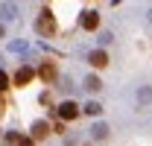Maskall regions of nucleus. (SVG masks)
I'll list each match as a JSON object with an SVG mask.
<instances>
[{"label":"nucleus","instance_id":"9","mask_svg":"<svg viewBox=\"0 0 152 146\" xmlns=\"http://www.w3.org/2000/svg\"><path fill=\"white\" fill-rule=\"evenodd\" d=\"M82 114H88V117H99V114H102V105L94 102V99H88V102L82 105Z\"/></svg>","mask_w":152,"mask_h":146},{"label":"nucleus","instance_id":"7","mask_svg":"<svg viewBox=\"0 0 152 146\" xmlns=\"http://www.w3.org/2000/svg\"><path fill=\"white\" fill-rule=\"evenodd\" d=\"M0 18L3 20H15L18 18V6H15L12 0H3V3H0Z\"/></svg>","mask_w":152,"mask_h":146},{"label":"nucleus","instance_id":"5","mask_svg":"<svg viewBox=\"0 0 152 146\" xmlns=\"http://www.w3.org/2000/svg\"><path fill=\"white\" fill-rule=\"evenodd\" d=\"M38 79H41V82H53V79H56V64H53V61H41Z\"/></svg>","mask_w":152,"mask_h":146},{"label":"nucleus","instance_id":"20","mask_svg":"<svg viewBox=\"0 0 152 146\" xmlns=\"http://www.w3.org/2000/svg\"><path fill=\"white\" fill-rule=\"evenodd\" d=\"M146 15H149V23H152V9H149V12H146Z\"/></svg>","mask_w":152,"mask_h":146},{"label":"nucleus","instance_id":"19","mask_svg":"<svg viewBox=\"0 0 152 146\" xmlns=\"http://www.w3.org/2000/svg\"><path fill=\"white\" fill-rule=\"evenodd\" d=\"M3 35H6V26H3V23H0V38H3Z\"/></svg>","mask_w":152,"mask_h":146},{"label":"nucleus","instance_id":"11","mask_svg":"<svg viewBox=\"0 0 152 146\" xmlns=\"http://www.w3.org/2000/svg\"><path fill=\"white\" fill-rule=\"evenodd\" d=\"M137 102H140V105H149V102H152V85L137 88Z\"/></svg>","mask_w":152,"mask_h":146},{"label":"nucleus","instance_id":"21","mask_svg":"<svg viewBox=\"0 0 152 146\" xmlns=\"http://www.w3.org/2000/svg\"><path fill=\"white\" fill-rule=\"evenodd\" d=\"M0 108H3V102H0Z\"/></svg>","mask_w":152,"mask_h":146},{"label":"nucleus","instance_id":"17","mask_svg":"<svg viewBox=\"0 0 152 146\" xmlns=\"http://www.w3.org/2000/svg\"><path fill=\"white\" fill-rule=\"evenodd\" d=\"M38 102H41V105H53V96H50V93H41Z\"/></svg>","mask_w":152,"mask_h":146},{"label":"nucleus","instance_id":"18","mask_svg":"<svg viewBox=\"0 0 152 146\" xmlns=\"http://www.w3.org/2000/svg\"><path fill=\"white\" fill-rule=\"evenodd\" d=\"M6 88H9V76L0 70V91H6Z\"/></svg>","mask_w":152,"mask_h":146},{"label":"nucleus","instance_id":"16","mask_svg":"<svg viewBox=\"0 0 152 146\" xmlns=\"http://www.w3.org/2000/svg\"><path fill=\"white\" fill-rule=\"evenodd\" d=\"M18 146H35V137H32V134H29V137H20Z\"/></svg>","mask_w":152,"mask_h":146},{"label":"nucleus","instance_id":"8","mask_svg":"<svg viewBox=\"0 0 152 146\" xmlns=\"http://www.w3.org/2000/svg\"><path fill=\"white\" fill-rule=\"evenodd\" d=\"M88 61H91V67H105V64H108V53H105V50H91Z\"/></svg>","mask_w":152,"mask_h":146},{"label":"nucleus","instance_id":"10","mask_svg":"<svg viewBox=\"0 0 152 146\" xmlns=\"http://www.w3.org/2000/svg\"><path fill=\"white\" fill-rule=\"evenodd\" d=\"M91 137H94V140H105V137H108V126H105V123H94V126H91Z\"/></svg>","mask_w":152,"mask_h":146},{"label":"nucleus","instance_id":"13","mask_svg":"<svg viewBox=\"0 0 152 146\" xmlns=\"http://www.w3.org/2000/svg\"><path fill=\"white\" fill-rule=\"evenodd\" d=\"M3 140H6V143H9V146H18L20 134H18V131H6V134H3Z\"/></svg>","mask_w":152,"mask_h":146},{"label":"nucleus","instance_id":"3","mask_svg":"<svg viewBox=\"0 0 152 146\" xmlns=\"http://www.w3.org/2000/svg\"><path fill=\"white\" fill-rule=\"evenodd\" d=\"M56 111H58V117H61V120H67V123H70V120H76V117L82 114V108L76 105L73 99H64V102H61Z\"/></svg>","mask_w":152,"mask_h":146},{"label":"nucleus","instance_id":"12","mask_svg":"<svg viewBox=\"0 0 152 146\" xmlns=\"http://www.w3.org/2000/svg\"><path fill=\"white\" fill-rule=\"evenodd\" d=\"M85 88H88V93L102 91V82H99V76H91V73H88V79H85Z\"/></svg>","mask_w":152,"mask_h":146},{"label":"nucleus","instance_id":"2","mask_svg":"<svg viewBox=\"0 0 152 146\" xmlns=\"http://www.w3.org/2000/svg\"><path fill=\"white\" fill-rule=\"evenodd\" d=\"M79 26L88 29V32L96 29V26H99V12H94V9H82V12H79Z\"/></svg>","mask_w":152,"mask_h":146},{"label":"nucleus","instance_id":"15","mask_svg":"<svg viewBox=\"0 0 152 146\" xmlns=\"http://www.w3.org/2000/svg\"><path fill=\"white\" fill-rule=\"evenodd\" d=\"M96 41L105 47V44H111V41H114V35H111V32H99V38H96Z\"/></svg>","mask_w":152,"mask_h":146},{"label":"nucleus","instance_id":"6","mask_svg":"<svg viewBox=\"0 0 152 146\" xmlns=\"http://www.w3.org/2000/svg\"><path fill=\"white\" fill-rule=\"evenodd\" d=\"M29 131H32V137H35V140H44V137L50 134V123H47V120H35Z\"/></svg>","mask_w":152,"mask_h":146},{"label":"nucleus","instance_id":"1","mask_svg":"<svg viewBox=\"0 0 152 146\" xmlns=\"http://www.w3.org/2000/svg\"><path fill=\"white\" fill-rule=\"evenodd\" d=\"M35 32L38 35H56V18H53V12L50 9H41V15H38L35 20Z\"/></svg>","mask_w":152,"mask_h":146},{"label":"nucleus","instance_id":"14","mask_svg":"<svg viewBox=\"0 0 152 146\" xmlns=\"http://www.w3.org/2000/svg\"><path fill=\"white\" fill-rule=\"evenodd\" d=\"M9 50H12V53H26V41H12Z\"/></svg>","mask_w":152,"mask_h":146},{"label":"nucleus","instance_id":"4","mask_svg":"<svg viewBox=\"0 0 152 146\" xmlns=\"http://www.w3.org/2000/svg\"><path fill=\"white\" fill-rule=\"evenodd\" d=\"M35 76H38V70H32L29 64H20L18 73H15V85H18V88H23V85H29Z\"/></svg>","mask_w":152,"mask_h":146}]
</instances>
